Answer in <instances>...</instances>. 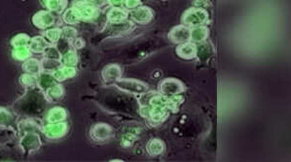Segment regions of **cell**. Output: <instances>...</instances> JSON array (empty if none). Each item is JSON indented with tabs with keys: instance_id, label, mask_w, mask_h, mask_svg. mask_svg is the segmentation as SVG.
<instances>
[{
	"instance_id": "7a4b0ae2",
	"label": "cell",
	"mask_w": 291,
	"mask_h": 162,
	"mask_svg": "<svg viewBox=\"0 0 291 162\" xmlns=\"http://www.w3.org/2000/svg\"><path fill=\"white\" fill-rule=\"evenodd\" d=\"M115 85L123 91L132 94H145L149 91V86L143 81L132 79H120L115 81Z\"/></svg>"
},
{
	"instance_id": "8992f818",
	"label": "cell",
	"mask_w": 291,
	"mask_h": 162,
	"mask_svg": "<svg viewBox=\"0 0 291 162\" xmlns=\"http://www.w3.org/2000/svg\"><path fill=\"white\" fill-rule=\"evenodd\" d=\"M31 21L34 27L45 30L55 26L56 18L55 14L49 12L48 10H40L33 15Z\"/></svg>"
},
{
	"instance_id": "f546056e",
	"label": "cell",
	"mask_w": 291,
	"mask_h": 162,
	"mask_svg": "<svg viewBox=\"0 0 291 162\" xmlns=\"http://www.w3.org/2000/svg\"><path fill=\"white\" fill-rule=\"evenodd\" d=\"M31 51L28 47H20V48H13L12 56L14 59L19 61H25L27 58L31 56Z\"/></svg>"
},
{
	"instance_id": "cb8c5ba5",
	"label": "cell",
	"mask_w": 291,
	"mask_h": 162,
	"mask_svg": "<svg viewBox=\"0 0 291 162\" xmlns=\"http://www.w3.org/2000/svg\"><path fill=\"white\" fill-rule=\"evenodd\" d=\"M147 153L152 157H157L164 153L165 151V144L160 139H152L146 147Z\"/></svg>"
},
{
	"instance_id": "d4e9b609",
	"label": "cell",
	"mask_w": 291,
	"mask_h": 162,
	"mask_svg": "<svg viewBox=\"0 0 291 162\" xmlns=\"http://www.w3.org/2000/svg\"><path fill=\"white\" fill-rule=\"evenodd\" d=\"M38 86L42 89V90H46L47 88H49L52 84L55 83V78H54L53 74L51 72H47V71H42L38 74Z\"/></svg>"
},
{
	"instance_id": "6da1fadb",
	"label": "cell",
	"mask_w": 291,
	"mask_h": 162,
	"mask_svg": "<svg viewBox=\"0 0 291 162\" xmlns=\"http://www.w3.org/2000/svg\"><path fill=\"white\" fill-rule=\"evenodd\" d=\"M210 16L206 9L191 7L187 9L182 15L181 23L186 27H193L205 26L209 22Z\"/></svg>"
},
{
	"instance_id": "d6a6232c",
	"label": "cell",
	"mask_w": 291,
	"mask_h": 162,
	"mask_svg": "<svg viewBox=\"0 0 291 162\" xmlns=\"http://www.w3.org/2000/svg\"><path fill=\"white\" fill-rule=\"evenodd\" d=\"M78 33L76 28L71 27V26H66V27H61L60 28V38L64 39L68 42L72 41L77 37Z\"/></svg>"
},
{
	"instance_id": "1f68e13d",
	"label": "cell",
	"mask_w": 291,
	"mask_h": 162,
	"mask_svg": "<svg viewBox=\"0 0 291 162\" xmlns=\"http://www.w3.org/2000/svg\"><path fill=\"white\" fill-rule=\"evenodd\" d=\"M20 82L23 86L25 87H29V88H33L35 86L38 85V79L36 75H32V74H28V73H25L21 76L20 78Z\"/></svg>"
},
{
	"instance_id": "8d00e7d4",
	"label": "cell",
	"mask_w": 291,
	"mask_h": 162,
	"mask_svg": "<svg viewBox=\"0 0 291 162\" xmlns=\"http://www.w3.org/2000/svg\"><path fill=\"white\" fill-rule=\"evenodd\" d=\"M69 45H70V47H71V49H73V50H79V49H82L83 47H84V45H85V43H84V41L82 40V38H78V37H76L75 39H73L72 41H70L69 42Z\"/></svg>"
},
{
	"instance_id": "3957f363",
	"label": "cell",
	"mask_w": 291,
	"mask_h": 162,
	"mask_svg": "<svg viewBox=\"0 0 291 162\" xmlns=\"http://www.w3.org/2000/svg\"><path fill=\"white\" fill-rule=\"evenodd\" d=\"M183 91H185V85L182 81L177 79L168 78L160 83L159 92L165 96H176L182 93Z\"/></svg>"
},
{
	"instance_id": "836d02e7",
	"label": "cell",
	"mask_w": 291,
	"mask_h": 162,
	"mask_svg": "<svg viewBox=\"0 0 291 162\" xmlns=\"http://www.w3.org/2000/svg\"><path fill=\"white\" fill-rule=\"evenodd\" d=\"M43 54V58H47V59H53V60H58L60 59L61 57V54L60 52L58 51V49L53 46V45H49L45 50L44 52L42 53Z\"/></svg>"
},
{
	"instance_id": "2e32d148",
	"label": "cell",
	"mask_w": 291,
	"mask_h": 162,
	"mask_svg": "<svg viewBox=\"0 0 291 162\" xmlns=\"http://www.w3.org/2000/svg\"><path fill=\"white\" fill-rule=\"evenodd\" d=\"M210 36V29L206 26L193 27L190 31V41L194 43H202Z\"/></svg>"
},
{
	"instance_id": "ab89813d",
	"label": "cell",
	"mask_w": 291,
	"mask_h": 162,
	"mask_svg": "<svg viewBox=\"0 0 291 162\" xmlns=\"http://www.w3.org/2000/svg\"><path fill=\"white\" fill-rule=\"evenodd\" d=\"M210 0H194L193 4L197 8H205L209 4Z\"/></svg>"
},
{
	"instance_id": "484cf974",
	"label": "cell",
	"mask_w": 291,
	"mask_h": 162,
	"mask_svg": "<svg viewBox=\"0 0 291 162\" xmlns=\"http://www.w3.org/2000/svg\"><path fill=\"white\" fill-rule=\"evenodd\" d=\"M169 101L170 98L163 94H156L150 99V106L152 108L160 109V110H169Z\"/></svg>"
},
{
	"instance_id": "4fadbf2b",
	"label": "cell",
	"mask_w": 291,
	"mask_h": 162,
	"mask_svg": "<svg viewBox=\"0 0 291 162\" xmlns=\"http://www.w3.org/2000/svg\"><path fill=\"white\" fill-rule=\"evenodd\" d=\"M52 74L56 81H63L67 79H71L75 77L77 74V71L75 67L60 65L58 68H57L54 72H52Z\"/></svg>"
},
{
	"instance_id": "74e56055",
	"label": "cell",
	"mask_w": 291,
	"mask_h": 162,
	"mask_svg": "<svg viewBox=\"0 0 291 162\" xmlns=\"http://www.w3.org/2000/svg\"><path fill=\"white\" fill-rule=\"evenodd\" d=\"M151 112H152V107L150 105H144L139 110L140 115L145 119H149V117L151 115Z\"/></svg>"
},
{
	"instance_id": "e575fe53",
	"label": "cell",
	"mask_w": 291,
	"mask_h": 162,
	"mask_svg": "<svg viewBox=\"0 0 291 162\" xmlns=\"http://www.w3.org/2000/svg\"><path fill=\"white\" fill-rule=\"evenodd\" d=\"M60 62L58 60H53V59H47L43 58L41 60V66H42V71H47V72H54L57 68L60 66Z\"/></svg>"
},
{
	"instance_id": "f1b7e54d",
	"label": "cell",
	"mask_w": 291,
	"mask_h": 162,
	"mask_svg": "<svg viewBox=\"0 0 291 162\" xmlns=\"http://www.w3.org/2000/svg\"><path fill=\"white\" fill-rule=\"evenodd\" d=\"M31 38L26 33H20L14 36L11 40V45L13 48H20V47H28Z\"/></svg>"
},
{
	"instance_id": "83f0119b",
	"label": "cell",
	"mask_w": 291,
	"mask_h": 162,
	"mask_svg": "<svg viewBox=\"0 0 291 162\" xmlns=\"http://www.w3.org/2000/svg\"><path fill=\"white\" fill-rule=\"evenodd\" d=\"M168 116H169V111L168 110L152 108L151 115H150L148 120L153 125H157V124H160L161 122H163L167 119Z\"/></svg>"
},
{
	"instance_id": "d6986e66",
	"label": "cell",
	"mask_w": 291,
	"mask_h": 162,
	"mask_svg": "<svg viewBox=\"0 0 291 162\" xmlns=\"http://www.w3.org/2000/svg\"><path fill=\"white\" fill-rule=\"evenodd\" d=\"M48 46L49 44L43 36H34L31 38L28 48L32 54H42Z\"/></svg>"
},
{
	"instance_id": "ba28073f",
	"label": "cell",
	"mask_w": 291,
	"mask_h": 162,
	"mask_svg": "<svg viewBox=\"0 0 291 162\" xmlns=\"http://www.w3.org/2000/svg\"><path fill=\"white\" fill-rule=\"evenodd\" d=\"M130 17L133 23L139 25H146L150 23L154 17V12L150 7L147 6H139L130 12Z\"/></svg>"
},
{
	"instance_id": "7402d4cb",
	"label": "cell",
	"mask_w": 291,
	"mask_h": 162,
	"mask_svg": "<svg viewBox=\"0 0 291 162\" xmlns=\"http://www.w3.org/2000/svg\"><path fill=\"white\" fill-rule=\"evenodd\" d=\"M59 62L61 65L64 66L75 67L78 64V55L76 54V51L73 49H69L68 51L63 53L61 54Z\"/></svg>"
},
{
	"instance_id": "8fae6325",
	"label": "cell",
	"mask_w": 291,
	"mask_h": 162,
	"mask_svg": "<svg viewBox=\"0 0 291 162\" xmlns=\"http://www.w3.org/2000/svg\"><path fill=\"white\" fill-rule=\"evenodd\" d=\"M176 54L183 59H194L197 56V45L192 41L179 44L176 48Z\"/></svg>"
},
{
	"instance_id": "277c9868",
	"label": "cell",
	"mask_w": 291,
	"mask_h": 162,
	"mask_svg": "<svg viewBox=\"0 0 291 162\" xmlns=\"http://www.w3.org/2000/svg\"><path fill=\"white\" fill-rule=\"evenodd\" d=\"M41 130L46 138L50 140L60 139L65 135L68 131V124L65 122H54L42 126Z\"/></svg>"
},
{
	"instance_id": "603a6c76",
	"label": "cell",
	"mask_w": 291,
	"mask_h": 162,
	"mask_svg": "<svg viewBox=\"0 0 291 162\" xmlns=\"http://www.w3.org/2000/svg\"><path fill=\"white\" fill-rule=\"evenodd\" d=\"M42 36L48 42L49 45L56 46L57 43L60 39V28L59 27H51V28L45 29L42 33Z\"/></svg>"
},
{
	"instance_id": "9c48e42d",
	"label": "cell",
	"mask_w": 291,
	"mask_h": 162,
	"mask_svg": "<svg viewBox=\"0 0 291 162\" xmlns=\"http://www.w3.org/2000/svg\"><path fill=\"white\" fill-rule=\"evenodd\" d=\"M190 31L191 28L184 25H178L173 27L169 32V39L174 44H182L190 41Z\"/></svg>"
},
{
	"instance_id": "9a60e30c",
	"label": "cell",
	"mask_w": 291,
	"mask_h": 162,
	"mask_svg": "<svg viewBox=\"0 0 291 162\" xmlns=\"http://www.w3.org/2000/svg\"><path fill=\"white\" fill-rule=\"evenodd\" d=\"M102 75L106 82H115L122 78V70L117 64H109L103 70Z\"/></svg>"
},
{
	"instance_id": "ffe728a7",
	"label": "cell",
	"mask_w": 291,
	"mask_h": 162,
	"mask_svg": "<svg viewBox=\"0 0 291 162\" xmlns=\"http://www.w3.org/2000/svg\"><path fill=\"white\" fill-rule=\"evenodd\" d=\"M22 68L25 71V73L32 74V75H38L40 72H42L41 61L32 57H29L27 60L24 61Z\"/></svg>"
},
{
	"instance_id": "52a82bcc",
	"label": "cell",
	"mask_w": 291,
	"mask_h": 162,
	"mask_svg": "<svg viewBox=\"0 0 291 162\" xmlns=\"http://www.w3.org/2000/svg\"><path fill=\"white\" fill-rule=\"evenodd\" d=\"M40 136L36 132L25 133L20 141V146L23 152L27 155H30L38 151L41 147Z\"/></svg>"
},
{
	"instance_id": "f35d334b",
	"label": "cell",
	"mask_w": 291,
	"mask_h": 162,
	"mask_svg": "<svg viewBox=\"0 0 291 162\" xmlns=\"http://www.w3.org/2000/svg\"><path fill=\"white\" fill-rule=\"evenodd\" d=\"M106 3L111 7H123L125 0H106Z\"/></svg>"
},
{
	"instance_id": "4dcf8cb0",
	"label": "cell",
	"mask_w": 291,
	"mask_h": 162,
	"mask_svg": "<svg viewBox=\"0 0 291 162\" xmlns=\"http://www.w3.org/2000/svg\"><path fill=\"white\" fill-rule=\"evenodd\" d=\"M15 122V117L5 108L0 107V126L7 127Z\"/></svg>"
},
{
	"instance_id": "5b68a950",
	"label": "cell",
	"mask_w": 291,
	"mask_h": 162,
	"mask_svg": "<svg viewBox=\"0 0 291 162\" xmlns=\"http://www.w3.org/2000/svg\"><path fill=\"white\" fill-rule=\"evenodd\" d=\"M72 6L77 9L81 21H92L99 15V8L86 0H75Z\"/></svg>"
},
{
	"instance_id": "e0dca14e",
	"label": "cell",
	"mask_w": 291,
	"mask_h": 162,
	"mask_svg": "<svg viewBox=\"0 0 291 162\" xmlns=\"http://www.w3.org/2000/svg\"><path fill=\"white\" fill-rule=\"evenodd\" d=\"M61 21L67 26H75L81 21L79 13L75 7L67 8L63 11L61 15Z\"/></svg>"
},
{
	"instance_id": "30bf717a",
	"label": "cell",
	"mask_w": 291,
	"mask_h": 162,
	"mask_svg": "<svg viewBox=\"0 0 291 162\" xmlns=\"http://www.w3.org/2000/svg\"><path fill=\"white\" fill-rule=\"evenodd\" d=\"M112 128L107 123H97L92 126L90 130V135L94 141L104 142L108 140L112 136Z\"/></svg>"
},
{
	"instance_id": "4316f807",
	"label": "cell",
	"mask_w": 291,
	"mask_h": 162,
	"mask_svg": "<svg viewBox=\"0 0 291 162\" xmlns=\"http://www.w3.org/2000/svg\"><path fill=\"white\" fill-rule=\"evenodd\" d=\"M19 126V130L21 132L25 133H28V132H38L39 130H41V127H39V125L33 122L32 120H24L22 122H19L18 124Z\"/></svg>"
},
{
	"instance_id": "ac0fdd59",
	"label": "cell",
	"mask_w": 291,
	"mask_h": 162,
	"mask_svg": "<svg viewBox=\"0 0 291 162\" xmlns=\"http://www.w3.org/2000/svg\"><path fill=\"white\" fill-rule=\"evenodd\" d=\"M67 118V112L62 107H54L49 110L46 116V121L49 123L64 122Z\"/></svg>"
},
{
	"instance_id": "44dd1931",
	"label": "cell",
	"mask_w": 291,
	"mask_h": 162,
	"mask_svg": "<svg viewBox=\"0 0 291 162\" xmlns=\"http://www.w3.org/2000/svg\"><path fill=\"white\" fill-rule=\"evenodd\" d=\"M63 87L58 83H54L45 90V98L50 102H56L63 96Z\"/></svg>"
},
{
	"instance_id": "7c38bea8",
	"label": "cell",
	"mask_w": 291,
	"mask_h": 162,
	"mask_svg": "<svg viewBox=\"0 0 291 162\" xmlns=\"http://www.w3.org/2000/svg\"><path fill=\"white\" fill-rule=\"evenodd\" d=\"M129 17V12L123 7H111L107 13V20L110 24H119L125 22Z\"/></svg>"
},
{
	"instance_id": "5bb4252c",
	"label": "cell",
	"mask_w": 291,
	"mask_h": 162,
	"mask_svg": "<svg viewBox=\"0 0 291 162\" xmlns=\"http://www.w3.org/2000/svg\"><path fill=\"white\" fill-rule=\"evenodd\" d=\"M40 3L53 14H62L67 8L68 0H40Z\"/></svg>"
},
{
	"instance_id": "d590c367",
	"label": "cell",
	"mask_w": 291,
	"mask_h": 162,
	"mask_svg": "<svg viewBox=\"0 0 291 162\" xmlns=\"http://www.w3.org/2000/svg\"><path fill=\"white\" fill-rule=\"evenodd\" d=\"M141 5V0H125L124 6L126 10H133Z\"/></svg>"
}]
</instances>
